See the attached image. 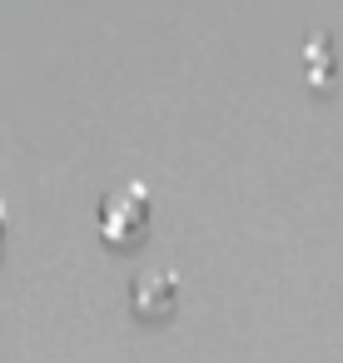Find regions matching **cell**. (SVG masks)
<instances>
[{
	"instance_id": "cell-1",
	"label": "cell",
	"mask_w": 343,
	"mask_h": 363,
	"mask_svg": "<svg viewBox=\"0 0 343 363\" xmlns=\"http://www.w3.org/2000/svg\"><path fill=\"white\" fill-rule=\"evenodd\" d=\"M145 229H150V194L140 184H130V189H120V194H110L100 204V234H105V244L135 249L145 239Z\"/></svg>"
},
{
	"instance_id": "cell-2",
	"label": "cell",
	"mask_w": 343,
	"mask_h": 363,
	"mask_svg": "<svg viewBox=\"0 0 343 363\" xmlns=\"http://www.w3.org/2000/svg\"><path fill=\"white\" fill-rule=\"evenodd\" d=\"M130 303H135L140 318H169V313L179 308V279H174L169 269H150V274L135 279Z\"/></svg>"
},
{
	"instance_id": "cell-3",
	"label": "cell",
	"mask_w": 343,
	"mask_h": 363,
	"mask_svg": "<svg viewBox=\"0 0 343 363\" xmlns=\"http://www.w3.org/2000/svg\"><path fill=\"white\" fill-rule=\"evenodd\" d=\"M303 70H308V85H318V90H328L338 80V60H333V40L328 35L303 40Z\"/></svg>"
},
{
	"instance_id": "cell-4",
	"label": "cell",
	"mask_w": 343,
	"mask_h": 363,
	"mask_svg": "<svg viewBox=\"0 0 343 363\" xmlns=\"http://www.w3.org/2000/svg\"><path fill=\"white\" fill-rule=\"evenodd\" d=\"M0 229H6V214H0Z\"/></svg>"
}]
</instances>
